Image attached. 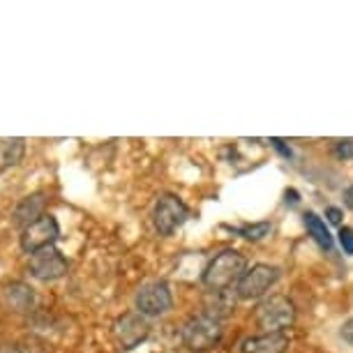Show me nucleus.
Segmentation results:
<instances>
[{
    "label": "nucleus",
    "mask_w": 353,
    "mask_h": 353,
    "mask_svg": "<svg viewBox=\"0 0 353 353\" xmlns=\"http://www.w3.org/2000/svg\"><path fill=\"white\" fill-rule=\"evenodd\" d=\"M248 272V259L238 250H222L210 259V263L203 270V284L210 291L231 289L241 282V277Z\"/></svg>",
    "instance_id": "obj_1"
},
{
    "label": "nucleus",
    "mask_w": 353,
    "mask_h": 353,
    "mask_svg": "<svg viewBox=\"0 0 353 353\" xmlns=\"http://www.w3.org/2000/svg\"><path fill=\"white\" fill-rule=\"evenodd\" d=\"M222 319L208 314V312H196L192 314L188 321L183 323V339L192 351L201 353L212 349L215 344H219V339L224 335L222 328Z\"/></svg>",
    "instance_id": "obj_2"
},
{
    "label": "nucleus",
    "mask_w": 353,
    "mask_h": 353,
    "mask_svg": "<svg viewBox=\"0 0 353 353\" xmlns=\"http://www.w3.org/2000/svg\"><path fill=\"white\" fill-rule=\"evenodd\" d=\"M254 321L263 332H284L296 321V305L282 293H275L256 305Z\"/></svg>",
    "instance_id": "obj_3"
},
{
    "label": "nucleus",
    "mask_w": 353,
    "mask_h": 353,
    "mask_svg": "<svg viewBox=\"0 0 353 353\" xmlns=\"http://www.w3.org/2000/svg\"><path fill=\"white\" fill-rule=\"evenodd\" d=\"M279 277H282V270H279L277 265H270V263L252 265L241 277V282L236 284L238 298H241V301H261L265 293L277 284Z\"/></svg>",
    "instance_id": "obj_4"
},
{
    "label": "nucleus",
    "mask_w": 353,
    "mask_h": 353,
    "mask_svg": "<svg viewBox=\"0 0 353 353\" xmlns=\"http://www.w3.org/2000/svg\"><path fill=\"white\" fill-rule=\"evenodd\" d=\"M190 208L185 205V201L176 194H159L152 208V224L159 236H171L176 229L188 222Z\"/></svg>",
    "instance_id": "obj_5"
},
{
    "label": "nucleus",
    "mask_w": 353,
    "mask_h": 353,
    "mask_svg": "<svg viewBox=\"0 0 353 353\" xmlns=\"http://www.w3.org/2000/svg\"><path fill=\"white\" fill-rule=\"evenodd\" d=\"M173 298L166 282H148L137 291L134 307L141 316H162L171 310Z\"/></svg>",
    "instance_id": "obj_6"
},
{
    "label": "nucleus",
    "mask_w": 353,
    "mask_h": 353,
    "mask_svg": "<svg viewBox=\"0 0 353 353\" xmlns=\"http://www.w3.org/2000/svg\"><path fill=\"white\" fill-rule=\"evenodd\" d=\"M58 236H61L58 219L49 215V212H44L37 222H32L30 226H26L21 231V248H23V252L35 254L39 250L51 248V245L58 241Z\"/></svg>",
    "instance_id": "obj_7"
},
{
    "label": "nucleus",
    "mask_w": 353,
    "mask_h": 353,
    "mask_svg": "<svg viewBox=\"0 0 353 353\" xmlns=\"http://www.w3.org/2000/svg\"><path fill=\"white\" fill-rule=\"evenodd\" d=\"M28 270L32 277L42 279V282H53V279H61L68 272V259L51 245V248L30 254Z\"/></svg>",
    "instance_id": "obj_8"
},
{
    "label": "nucleus",
    "mask_w": 353,
    "mask_h": 353,
    "mask_svg": "<svg viewBox=\"0 0 353 353\" xmlns=\"http://www.w3.org/2000/svg\"><path fill=\"white\" fill-rule=\"evenodd\" d=\"M113 332H116L118 342L123 344V349H134L139 342H143L148 337L150 325L139 312H130V314H123L113 323Z\"/></svg>",
    "instance_id": "obj_9"
},
{
    "label": "nucleus",
    "mask_w": 353,
    "mask_h": 353,
    "mask_svg": "<svg viewBox=\"0 0 353 353\" xmlns=\"http://www.w3.org/2000/svg\"><path fill=\"white\" fill-rule=\"evenodd\" d=\"M289 349L286 332H261L241 342V353H284Z\"/></svg>",
    "instance_id": "obj_10"
},
{
    "label": "nucleus",
    "mask_w": 353,
    "mask_h": 353,
    "mask_svg": "<svg viewBox=\"0 0 353 353\" xmlns=\"http://www.w3.org/2000/svg\"><path fill=\"white\" fill-rule=\"evenodd\" d=\"M241 301L238 293H233L231 289H224V291H208V298H205V305H203V312L208 314L217 316V319H224L236 310V303Z\"/></svg>",
    "instance_id": "obj_11"
},
{
    "label": "nucleus",
    "mask_w": 353,
    "mask_h": 353,
    "mask_svg": "<svg viewBox=\"0 0 353 353\" xmlns=\"http://www.w3.org/2000/svg\"><path fill=\"white\" fill-rule=\"evenodd\" d=\"M44 215V194H30L21 199V203L17 205L14 210V224L21 226V231L26 226H30L32 222H37L39 217Z\"/></svg>",
    "instance_id": "obj_12"
},
{
    "label": "nucleus",
    "mask_w": 353,
    "mask_h": 353,
    "mask_svg": "<svg viewBox=\"0 0 353 353\" xmlns=\"http://www.w3.org/2000/svg\"><path fill=\"white\" fill-rule=\"evenodd\" d=\"M26 152V141L19 137H8V139H0V173L17 166L23 159Z\"/></svg>",
    "instance_id": "obj_13"
},
{
    "label": "nucleus",
    "mask_w": 353,
    "mask_h": 353,
    "mask_svg": "<svg viewBox=\"0 0 353 353\" xmlns=\"http://www.w3.org/2000/svg\"><path fill=\"white\" fill-rule=\"evenodd\" d=\"M3 298L5 303H8V307L17 310V312H26L35 301V296H32V289L30 286H26L21 282H12L3 289Z\"/></svg>",
    "instance_id": "obj_14"
},
{
    "label": "nucleus",
    "mask_w": 353,
    "mask_h": 353,
    "mask_svg": "<svg viewBox=\"0 0 353 353\" xmlns=\"http://www.w3.org/2000/svg\"><path fill=\"white\" fill-rule=\"evenodd\" d=\"M303 219H305V226H307V233H310L312 238H314V243L321 250L330 252L332 250V236H330V231H328V226H325L323 219L319 217L316 212H312V210L305 212Z\"/></svg>",
    "instance_id": "obj_15"
},
{
    "label": "nucleus",
    "mask_w": 353,
    "mask_h": 353,
    "mask_svg": "<svg viewBox=\"0 0 353 353\" xmlns=\"http://www.w3.org/2000/svg\"><path fill=\"white\" fill-rule=\"evenodd\" d=\"M272 231V224L270 222H256V224H245L238 229V236H243L245 241H252V243H256V241H263L265 236Z\"/></svg>",
    "instance_id": "obj_16"
},
{
    "label": "nucleus",
    "mask_w": 353,
    "mask_h": 353,
    "mask_svg": "<svg viewBox=\"0 0 353 353\" xmlns=\"http://www.w3.org/2000/svg\"><path fill=\"white\" fill-rule=\"evenodd\" d=\"M332 150L339 159H353V139H339L332 145Z\"/></svg>",
    "instance_id": "obj_17"
},
{
    "label": "nucleus",
    "mask_w": 353,
    "mask_h": 353,
    "mask_svg": "<svg viewBox=\"0 0 353 353\" xmlns=\"http://www.w3.org/2000/svg\"><path fill=\"white\" fill-rule=\"evenodd\" d=\"M339 245L349 256H353V229L351 226H342L339 229Z\"/></svg>",
    "instance_id": "obj_18"
},
{
    "label": "nucleus",
    "mask_w": 353,
    "mask_h": 353,
    "mask_svg": "<svg viewBox=\"0 0 353 353\" xmlns=\"http://www.w3.org/2000/svg\"><path fill=\"white\" fill-rule=\"evenodd\" d=\"M339 335L344 337V342H349L353 346V316L346 319V321L342 323V328H339Z\"/></svg>",
    "instance_id": "obj_19"
},
{
    "label": "nucleus",
    "mask_w": 353,
    "mask_h": 353,
    "mask_svg": "<svg viewBox=\"0 0 353 353\" xmlns=\"http://www.w3.org/2000/svg\"><path fill=\"white\" fill-rule=\"evenodd\" d=\"M325 217H328L330 224H339L342 222V210L335 208V205H328V208H325Z\"/></svg>",
    "instance_id": "obj_20"
},
{
    "label": "nucleus",
    "mask_w": 353,
    "mask_h": 353,
    "mask_svg": "<svg viewBox=\"0 0 353 353\" xmlns=\"http://www.w3.org/2000/svg\"><path fill=\"white\" fill-rule=\"evenodd\" d=\"M344 205L353 212V185H349V188L344 190Z\"/></svg>",
    "instance_id": "obj_21"
},
{
    "label": "nucleus",
    "mask_w": 353,
    "mask_h": 353,
    "mask_svg": "<svg viewBox=\"0 0 353 353\" xmlns=\"http://www.w3.org/2000/svg\"><path fill=\"white\" fill-rule=\"evenodd\" d=\"M270 143L275 145V148H277L279 152H282L284 157H291V148H286V145H284V141H279V139H272Z\"/></svg>",
    "instance_id": "obj_22"
}]
</instances>
